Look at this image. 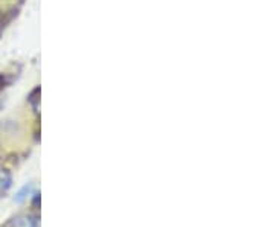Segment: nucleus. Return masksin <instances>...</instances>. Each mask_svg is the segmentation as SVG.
<instances>
[{"instance_id":"obj_1","label":"nucleus","mask_w":275,"mask_h":227,"mask_svg":"<svg viewBox=\"0 0 275 227\" xmlns=\"http://www.w3.org/2000/svg\"><path fill=\"white\" fill-rule=\"evenodd\" d=\"M29 194H32V185H24L14 197V201L15 203H23L24 200L29 197Z\"/></svg>"}]
</instances>
